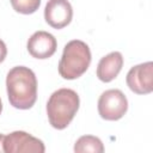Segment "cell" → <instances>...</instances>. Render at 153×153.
I'll return each mask as SVG.
<instances>
[{"instance_id":"cell-4","label":"cell","mask_w":153,"mask_h":153,"mask_svg":"<svg viewBox=\"0 0 153 153\" xmlns=\"http://www.w3.org/2000/svg\"><path fill=\"white\" fill-rule=\"evenodd\" d=\"M128 110V100L121 90L111 88L103 92L98 99V112L103 120L117 121Z\"/></svg>"},{"instance_id":"cell-7","label":"cell","mask_w":153,"mask_h":153,"mask_svg":"<svg viewBox=\"0 0 153 153\" xmlns=\"http://www.w3.org/2000/svg\"><path fill=\"white\" fill-rule=\"evenodd\" d=\"M73 18V8L68 0H48L44 8V19L54 29L67 26Z\"/></svg>"},{"instance_id":"cell-5","label":"cell","mask_w":153,"mask_h":153,"mask_svg":"<svg viewBox=\"0 0 153 153\" xmlns=\"http://www.w3.org/2000/svg\"><path fill=\"white\" fill-rule=\"evenodd\" d=\"M45 151L42 140L30 135L26 131L17 130L4 137V152L6 153H23L35 152L43 153Z\"/></svg>"},{"instance_id":"cell-6","label":"cell","mask_w":153,"mask_h":153,"mask_svg":"<svg viewBox=\"0 0 153 153\" xmlns=\"http://www.w3.org/2000/svg\"><path fill=\"white\" fill-rule=\"evenodd\" d=\"M127 85L136 94H147L153 91V63L151 61L131 67L126 78Z\"/></svg>"},{"instance_id":"cell-3","label":"cell","mask_w":153,"mask_h":153,"mask_svg":"<svg viewBox=\"0 0 153 153\" xmlns=\"http://www.w3.org/2000/svg\"><path fill=\"white\" fill-rule=\"evenodd\" d=\"M92 56L88 45L80 39H73L63 48L59 62V73L67 80L78 79L87 71Z\"/></svg>"},{"instance_id":"cell-8","label":"cell","mask_w":153,"mask_h":153,"mask_svg":"<svg viewBox=\"0 0 153 153\" xmlns=\"http://www.w3.org/2000/svg\"><path fill=\"white\" fill-rule=\"evenodd\" d=\"M57 48L56 38L47 31H36L32 33L27 41L29 54L39 60L51 57Z\"/></svg>"},{"instance_id":"cell-11","label":"cell","mask_w":153,"mask_h":153,"mask_svg":"<svg viewBox=\"0 0 153 153\" xmlns=\"http://www.w3.org/2000/svg\"><path fill=\"white\" fill-rule=\"evenodd\" d=\"M11 5L18 13L31 14L38 10L41 0H11Z\"/></svg>"},{"instance_id":"cell-2","label":"cell","mask_w":153,"mask_h":153,"mask_svg":"<svg viewBox=\"0 0 153 153\" xmlns=\"http://www.w3.org/2000/svg\"><path fill=\"white\" fill-rule=\"evenodd\" d=\"M80 105L78 93L71 88H60L48 99L47 115L55 129H65L74 118Z\"/></svg>"},{"instance_id":"cell-13","label":"cell","mask_w":153,"mask_h":153,"mask_svg":"<svg viewBox=\"0 0 153 153\" xmlns=\"http://www.w3.org/2000/svg\"><path fill=\"white\" fill-rule=\"evenodd\" d=\"M4 137H5V135L0 134V153L4 152Z\"/></svg>"},{"instance_id":"cell-14","label":"cell","mask_w":153,"mask_h":153,"mask_svg":"<svg viewBox=\"0 0 153 153\" xmlns=\"http://www.w3.org/2000/svg\"><path fill=\"white\" fill-rule=\"evenodd\" d=\"M1 111H2V103H1V99H0V114H1Z\"/></svg>"},{"instance_id":"cell-9","label":"cell","mask_w":153,"mask_h":153,"mask_svg":"<svg viewBox=\"0 0 153 153\" xmlns=\"http://www.w3.org/2000/svg\"><path fill=\"white\" fill-rule=\"evenodd\" d=\"M123 67V56L120 51H112L100 59L97 66V76L103 82L112 81Z\"/></svg>"},{"instance_id":"cell-12","label":"cell","mask_w":153,"mask_h":153,"mask_svg":"<svg viewBox=\"0 0 153 153\" xmlns=\"http://www.w3.org/2000/svg\"><path fill=\"white\" fill-rule=\"evenodd\" d=\"M6 55H7V48H6V44H5V42H4L2 39H0V63L5 60Z\"/></svg>"},{"instance_id":"cell-10","label":"cell","mask_w":153,"mask_h":153,"mask_svg":"<svg viewBox=\"0 0 153 153\" xmlns=\"http://www.w3.org/2000/svg\"><path fill=\"white\" fill-rule=\"evenodd\" d=\"M74 152L84 153V152H93L102 153L104 152V146L100 139L92 135H84L79 137L74 145Z\"/></svg>"},{"instance_id":"cell-1","label":"cell","mask_w":153,"mask_h":153,"mask_svg":"<svg viewBox=\"0 0 153 153\" xmlns=\"http://www.w3.org/2000/svg\"><path fill=\"white\" fill-rule=\"evenodd\" d=\"M6 87L10 104L20 110L33 106L37 99V79L35 73L25 67H13L6 76Z\"/></svg>"}]
</instances>
